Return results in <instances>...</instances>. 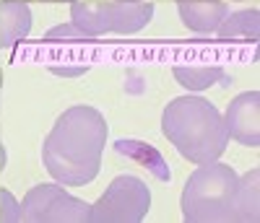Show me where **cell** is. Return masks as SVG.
I'll use <instances>...</instances> for the list:
<instances>
[{"mask_svg":"<svg viewBox=\"0 0 260 223\" xmlns=\"http://www.w3.org/2000/svg\"><path fill=\"white\" fill-rule=\"evenodd\" d=\"M107 120L94 106H71L55 120L42 143V161L60 184L83 187L94 182L107 145Z\"/></svg>","mask_w":260,"mask_h":223,"instance_id":"1","label":"cell"},{"mask_svg":"<svg viewBox=\"0 0 260 223\" xmlns=\"http://www.w3.org/2000/svg\"><path fill=\"white\" fill-rule=\"evenodd\" d=\"M161 132L192 164L219 161L229 145L221 112L203 96H177L161 112Z\"/></svg>","mask_w":260,"mask_h":223,"instance_id":"2","label":"cell"},{"mask_svg":"<svg viewBox=\"0 0 260 223\" xmlns=\"http://www.w3.org/2000/svg\"><path fill=\"white\" fill-rule=\"evenodd\" d=\"M237 171L226 164H198L182 190V218L187 223H226L234 215Z\"/></svg>","mask_w":260,"mask_h":223,"instance_id":"3","label":"cell"},{"mask_svg":"<svg viewBox=\"0 0 260 223\" xmlns=\"http://www.w3.org/2000/svg\"><path fill=\"white\" fill-rule=\"evenodd\" d=\"M151 208V190L133 174L115 176L104 195L91 205V223H138Z\"/></svg>","mask_w":260,"mask_h":223,"instance_id":"4","label":"cell"},{"mask_svg":"<svg viewBox=\"0 0 260 223\" xmlns=\"http://www.w3.org/2000/svg\"><path fill=\"white\" fill-rule=\"evenodd\" d=\"M91 205L68 195L57 184H37L21 200L24 223H86Z\"/></svg>","mask_w":260,"mask_h":223,"instance_id":"5","label":"cell"},{"mask_svg":"<svg viewBox=\"0 0 260 223\" xmlns=\"http://www.w3.org/2000/svg\"><path fill=\"white\" fill-rule=\"evenodd\" d=\"M224 125L229 138L237 143L257 148L260 145V94L257 91H245L234 96L232 104L226 106Z\"/></svg>","mask_w":260,"mask_h":223,"instance_id":"6","label":"cell"},{"mask_svg":"<svg viewBox=\"0 0 260 223\" xmlns=\"http://www.w3.org/2000/svg\"><path fill=\"white\" fill-rule=\"evenodd\" d=\"M102 13H104V26L107 34L115 31V34H136L143 26L151 24L154 18V3L148 0H141V3H99Z\"/></svg>","mask_w":260,"mask_h":223,"instance_id":"7","label":"cell"},{"mask_svg":"<svg viewBox=\"0 0 260 223\" xmlns=\"http://www.w3.org/2000/svg\"><path fill=\"white\" fill-rule=\"evenodd\" d=\"M182 24L195 34H213L221 26L224 16L229 13L224 0H203V3H180Z\"/></svg>","mask_w":260,"mask_h":223,"instance_id":"8","label":"cell"},{"mask_svg":"<svg viewBox=\"0 0 260 223\" xmlns=\"http://www.w3.org/2000/svg\"><path fill=\"white\" fill-rule=\"evenodd\" d=\"M31 31V8L26 0H0V34L3 47H13Z\"/></svg>","mask_w":260,"mask_h":223,"instance_id":"9","label":"cell"},{"mask_svg":"<svg viewBox=\"0 0 260 223\" xmlns=\"http://www.w3.org/2000/svg\"><path fill=\"white\" fill-rule=\"evenodd\" d=\"M115 151H117L120 156H125V159L146 166L159 182H169V179H172V171H169L167 159H164V156H161L154 145H151V143L133 140V138H120V140L115 143Z\"/></svg>","mask_w":260,"mask_h":223,"instance_id":"10","label":"cell"},{"mask_svg":"<svg viewBox=\"0 0 260 223\" xmlns=\"http://www.w3.org/2000/svg\"><path fill=\"white\" fill-rule=\"evenodd\" d=\"M257 218H260V169H252V171H247L245 176L237 179L232 220L255 223Z\"/></svg>","mask_w":260,"mask_h":223,"instance_id":"11","label":"cell"},{"mask_svg":"<svg viewBox=\"0 0 260 223\" xmlns=\"http://www.w3.org/2000/svg\"><path fill=\"white\" fill-rule=\"evenodd\" d=\"M221 39H257L260 36V13L255 8L250 11H237V13H226L221 26L216 29Z\"/></svg>","mask_w":260,"mask_h":223,"instance_id":"12","label":"cell"},{"mask_svg":"<svg viewBox=\"0 0 260 223\" xmlns=\"http://www.w3.org/2000/svg\"><path fill=\"white\" fill-rule=\"evenodd\" d=\"M224 76V70L219 65H177L175 68V78L180 86H185L187 91H206L213 83H219Z\"/></svg>","mask_w":260,"mask_h":223,"instance_id":"13","label":"cell"},{"mask_svg":"<svg viewBox=\"0 0 260 223\" xmlns=\"http://www.w3.org/2000/svg\"><path fill=\"white\" fill-rule=\"evenodd\" d=\"M45 39H47V42H57V39H68V42H94V36L83 34V31L73 24V21H71V24H60V26L50 29V31L45 34Z\"/></svg>","mask_w":260,"mask_h":223,"instance_id":"14","label":"cell"},{"mask_svg":"<svg viewBox=\"0 0 260 223\" xmlns=\"http://www.w3.org/2000/svg\"><path fill=\"white\" fill-rule=\"evenodd\" d=\"M18 220H21V203L8 190H0V223H18Z\"/></svg>","mask_w":260,"mask_h":223,"instance_id":"15","label":"cell"},{"mask_svg":"<svg viewBox=\"0 0 260 223\" xmlns=\"http://www.w3.org/2000/svg\"><path fill=\"white\" fill-rule=\"evenodd\" d=\"M55 76H62V78H73V76H83L89 70V65H76V68H60V65H52L50 68Z\"/></svg>","mask_w":260,"mask_h":223,"instance_id":"16","label":"cell"},{"mask_svg":"<svg viewBox=\"0 0 260 223\" xmlns=\"http://www.w3.org/2000/svg\"><path fill=\"white\" fill-rule=\"evenodd\" d=\"M0 169H6V148H3V138H0Z\"/></svg>","mask_w":260,"mask_h":223,"instance_id":"17","label":"cell"},{"mask_svg":"<svg viewBox=\"0 0 260 223\" xmlns=\"http://www.w3.org/2000/svg\"><path fill=\"white\" fill-rule=\"evenodd\" d=\"M42 3H76V0H42Z\"/></svg>","mask_w":260,"mask_h":223,"instance_id":"18","label":"cell"},{"mask_svg":"<svg viewBox=\"0 0 260 223\" xmlns=\"http://www.w3.org/2000/svg\"><path fill=\"white\" fill-rule=\"evenodd\" d=\"M180 3H203V0H177V6Z\"/></svg>","mask_w":260,"mask_h":223,"instance_id":"19","label":"cell"},{"mask_svg":"<svg viewBox=\"0 0 260 223\" xmlns=\"http://www.w3.org/2000/svg\"><path fill=\"white\" fill-rule=\"evenodd\" d=\"M117 3H141V0H117Z\"/></svg>","mask_w":260,"mask_h":223,"instance_id":"20","label":"cell"},{"mask_svg":"<svg viewBox=\"0 0 260 223\" xmlns=\"http://www.w3.org/2000/svg\"><path fill=\"white\" fill-rule=\"evenodd\" d=\"M0 50H3V34H0Z\"/></svg>","mask_w":260,"mask_h":223,"instance_id":"21","label":"cell"},{"mask_svg":"<svg viewBox=\"0 0 260 223\" xmlns=\"http://www.w3.org/2000/svg\"><path fill=\"white\" fill-rule=\"evenodd\" d=\"M0 88H3V78H0Z\"/></svg>","mask_w":260,"mask_h":223,"instance_id":"22","label":"cell"}]
</instances>
